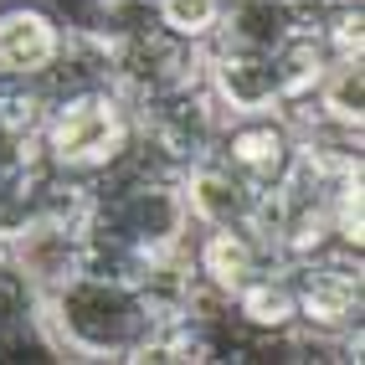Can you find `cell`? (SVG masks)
<instances>
[{
	"instance_id": "cell-1",
	"label": "cell",
	"mask_w": 365,
	"mask_h": 365,
	"mask_svg": "<svg viewBox=\"0 0 365 365\" xmlns=\"http://www.w3.org/2000/svg\"><path fill=\"white\" fill-rule=\"evenodd\" d=\"M155 324L160 309L134 273L78 267L36 294V329L62 360H144Z\"/></svg>"
},
{
	"instance_id": "cell-2",
	"label": "cell",
	"mask_w": 365,
	"mask_h": 365,
	"mask_svg": "<svg viewBox=\"0 0 365 365\" xmlns=\"http://www.w3.org/2000/svg\"><path fill=\"white\" fill-rule=\"evenodd\" d=\"M129 139H134V103L113 83H98V88L46 98L41 129H36V155L57 175L93 180L129 150Z\"/></svg>"
},
{
	"instance_id": "cell-3",
	"label": "cell",
	"mask_w": 365,
	"mask_h": 365,
	"mask_svg": "<svg viewBox=\"0 0 365 365\" xmlns=\"http://www.w3.org/2000/svg\"><path fill=\"white\" fill-rule=\"evenodd\" d=\"M0 257H6V267L31 288V294H46V288H57L67 273H78V267L88 262L83 206L41 211L36 222H26L16 237L0 242Z\"/></svg>"
},
{
	"instance_id": "cell-4",
	"label": "cell",
	"mask_w": 365,
	"mask_h": 365,
	"mask_svg": "<svg viewBox=\"0 0 365 365\" xmlns=\"http://www.w3.org/2000/svg\"><path fill=\"white\" fill-rule=\"evenodd\" d=\"M201 83L222 103V113H262L294 98V83H288V67L278 52H252V46H227V41L201 46Z\"/></svg>"
},
{
	"instance_id": "cell-5",
	"label": "cell",
	"mask_w": 365,
	"mask_h": 365,
	"mask_svg": "<svg viewBox=\"0 0 365 365\" xmlns=\"http://www.w3.org/2000/svg\"><path fill=\"white\" fill-rule=\"evenodd\" d=\"M72 41V16L52 0H0V78L41 83Z\"/></svg>"
},
{
	"instance_id": "cell-6",
	"label": "cell",
	"mask_w": 365,
	"mask_h": 365,
	"mask_svg": "<svg viewBox=\"0 0 365 365\" xmlns=\"http://www.w3.org/2000/svg\"><path fill=\"white\" fill-rule=\"evenodd\" d=\"M211 155H222L232 170H242L252 185L273 190L288 165L299 160V124L283 108H262V113H227L216 129Z\"/></svg>"
},
{
	"instance_id": "cell-7",
	"label": "cell",
	"mask_w": 365,
	"mask_h": 365,
	"mask_svg": "<svg viewBox=\"0 0 365 365\" xmlns=\"http://www.w3.org/2000/svg\"><path fill=\"white\" fill-rule=\"evenodd\" d=\"M180 196L196 227H257L262 222V185H252L222 155H196L180 165Z\"/></svg>"
},
{
	"instance_id": "cell-8",
	"label": "cell",
	"mask_w": 365,
	"mask_h": 365,
	"mask_svg": "<svg viewBox=\"0 0 365 365\" xmlns=\"http://www.w3.org/2000/svg\"><path fill=\"white\" fill-rule=\"evenodd\" d=\"M299 36V21L288 0H227L222 36L227 46H252V52H283Z\"/></svg>"
},
{
	"instance_id": "cell-9",
	"label": "cell",
	"mask_w": 365,
	"mask_h": 365,
	"mask_svg": "<svg viewBox=\"0 0 365 365\" xmlns=\"http://www.w3.org/2000/svg\"><path fill=\"white\" fill-rule=\"evenodd\" d=\"M222 16H227V0H155V21L170 41L201 52L222 36Z\"/></svg>"
}]
</instances>
